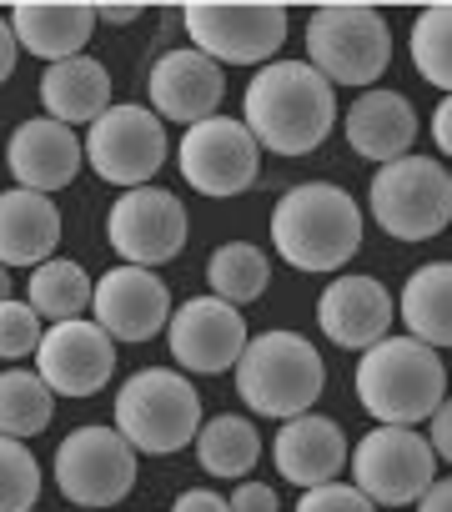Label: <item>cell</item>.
Returning a JSON list of instances; mask_svg holds the SVG:
<instances>
[{
  "label": "cell",
  "instance_id": "14",
  "mask_svg": "<svg viewBox=\"0 0 452 512\" xmlns=\"http://www.w3.org/2000/svg\"><path fill=\"white\" fill-rule=\"evenodd\" d=\"M247 317L242 307L221 302V297H191L171 312L166 322V347H171V362L181 372H196V377H216L226 367H237L242 352H247Z\"/></svg>",
  "mask_w": 452,
  "mask_h": 512
},
{
  "label": "cell",
  "instance_id": "17",
  "mask_svg": "<svg viewBox=\"0 0 452 512\" xmlns=\"http://www.w3.org/2000/svg\"><path fill=\"white\" fill-rule=\"evenodd\" d=\"M146 96L161 121L196 126V121L216 116V106L226 96V76L211 56H201L196 46H181V51L156 56V66L146 71Z\"/></svg>",
  "mask_w": 452,
  "mask_h": 512
},
{
  "label": "cell",
  "instance_id": "9",
  "mask_svg": "<svg viewBox=\"0 0 452 512\" xmlns=\"http://www.w3.org/2000/svg\"><path fill=\"white\" fill-rule=\"evenodd\" d=\"M86 166L111 181V186H146L161 166H166V126L151 106H136V101H121L111 106L101 121L86 126Z\"/></svg>",
  "mask_w": 452,
  "mask_h": 512
},
{
  "label": "cell",
  "instance_id": "41",
  "mask_svg": "<svg viewBox=\"0 0 452 512\" xmlns=\"http://www.w3.org/2000/svg\"><path fill=\"white\" fill-rule=\"evenodd\" d=\"M0 302H11V267H0Z\"/></svg>",
  "mask_w": 452,
  "mask_h": 512
},
{
  "label": "cell",
  "instance_id": "24",
  "mask_svg": "<svg viewBox=\"0 0 452 512\" xmlns=\"http://www.w3.org/2000/svg\"><path fill=\"white\" fill-rule=\"evenodd\" d=\"M41 106L61 126H91L111 111V71L96 56L56 61L41 76Z\"/></svg>",
  "mask_w": 452,
  "mask_h": 512
},
{
  "label": "cell",
  "instance_id": "29",
  "mask_svg": "<svg viewBox=\"0 0 452 512\" xmlns=\"http://www.w3.org/2000/svg\"><path fill=\"white\" fill-rule=\"evenodd\" d=\"M56 417V392L41 382V372H26V367H6L0 372V437H36L46 432Z\"/></svg>",
  "mask_w": 452,
  "mask_h": 512
},
{
  "label": "cell",
  "instance_id": "34",
  "mask_svg": "<svg viewBox=\"0 0 452 512\" xmlns=\"http://www.w3.org/2000/svg\"><path fill=\"white\" fill-rule=\"evenodd\" d=\"M226 507L232 512H282V502L267 482H237L232 497H226Z\"/></svg>",
  "mask_w": 452,
  "mask_h": 512
},
{
  "label": "cell",
  "instance_id": "16",
  "mask_svg": "<svg viewBox=\"0 0 452 512\" xmlns=\"http://www.w3.org/2000/svg\"><path fill=\"white\" fill-rule=\"evenodd\" d=\"M171 312L176 307L166 282L151 267H126V262L111 267L91 297V322L106 327L111 342H151L156 332H166Z\"/></svg>",
  "mask_w": 452,
  "mask_h": 512
},
{
  "label": "cell",
  "instance_id": "37",
  "mask_svg": "<svg viewBox=\"0 0 452 512\" xmlns=\"http://www.w3.org/2000/svg\"><path fill=\"white\" fill-rule=\"evenodd\" d=\"M417 512H452V477H432L427 492L412 502Z\"/></svg>",
  "mask_w": 452,
  "mask_h": 512
},
{
  "label": "cell",
  "instance_id": "30",
  "mask_svg": "<svg viewBox=\"0 0 452 512\" xmlns=\"http://www.w3.org/2000/svg\"><path fill=\"white\" fill-rule=\"evenodd\" d=\"M412 66L427 86L452 96V6H427L412 21Z\"/></svg>",
  "mask_w": 452,
  "mask_h": 512
},
{
  "label": "cell",
  "instance_id": "35",
  "mask_svg": "<svg viewBox=\"0 0 452 512\" xmlns=\"http://www.w3.org/2000/svg\"><path fill=\"white\" fill-rule=\"evenodd\" d=\"M427 442L442 462H452V397H442V407L427 417Z\"/></svg>",
  "mask_w": 452,
  "mask_h": 512
},
{
  "label": "cell",
  "instance_id": "26",
  "mask_svg": "<svg viewBox=\"0 0 452 512\" xmlns=\"http://www.w3.org/2000/svg\"><path fill=\"white\" fill-rule=\"evenodd\" d=\"M257 457H262V437H257L252 417L221 412V417L201 422V432H196V462H201V472L247 482V472L257 467Z\"/></svg>",
  "mask_w": 452,
  "mask_h": 512
},
{
  "label": "cell",
  "instance_id": "11",
  "mask_svg": "<svg viewBox=\"0 0 452 512\" xmlns=\"http://www.w3.org/2000/svg\"><path fill=\"white\" fill-rule=\"evenodd\" d=\"M352 487L377 507H407L437 477V452L417 427H372L352 447Z\"/></svg>",
  "mask_w": 452,
  "mask_h": 512
},
{
  "label": "cell",
  "instance_id": "20",
  "mask_svg": "<svg viewBox=\"0 0 452 512\" xmlns=\"http://www.w3.org/2000/svg\"><path fill=\"white\" fill-rule=\"evenodd\" d=\"M272 462L302 492L322 487V482H337V472L347 467V432L322 412H302V417L282 422V432L272 442Z\"/></svg>",
  "mask_w": 452,
  "mask_h": 512
},
{
  "label": "cell",
  "instance_id": "4",
  "mask_svg": "<svg viewBox=\"0 0 452 512\" xmlns=\"http://www.w3.org/2000/svg\"><path fill=\"white\" fill-rule=\"evenodd\" d=\"M322 387H327L322 352L302 332H262L247 342V352L237 362V397L257 417L292 422V417L312 412Z\"/></svg>",
  "mask_w": 452,
  "mask_h": 512
},
{
  "label": "cell",
  "instance_id": "39",
  "mask_svg": "<svg viewBox=\"0 0 452 512\" xmlns=\"http://www.w3.org/2000/svg\"><path fill=\"white\" fill-rule=\"evenodd\" d=\"M16 31H11V16H0V86H6V76L16 71Z\"/></svg>",
  "mask_w": 452,
  "mask_h": 512
},
{
  "label": "cell",
  "instance_id": "38",
  "mask_svg": "<svg viewBox=\"0 0 452 512\" xmlns=\"http://www.w3.org/2000/svg\"><path fill=\"white\" fill-rule=\"evenodd\" d=\"M432 141L442 156H452V96H442V106L432 111Z\"/></svg>",
  "mask_w": 452,
  "mask_h": 512
},
{
  "label": "cell",
  "instance_id": "1",
  "mask_svg": "<svg viewBox=\"0 0 452 512\" xmlns=\"http://www.w3.org/2000/svg\"><path fill=\"white\" fill-rule=\"evenodd\" d=\"M242 121L272 156H307L337 126V91L332 81L302 61H272L247 81Z\"/></svg>",
  "mask_w": 452,
  "mask_h": 512
},
{
  "label": "cell",
  "instance_id": "12",
  "mask_svg": "<svg viewBox=\"0 0 452 512\" xmlns=\"http://www.w3.org/2000/svg\"><path fill=\"white\" fill-rule=\"evenodd\" d=\"M176 166H181V176H186L191 191L226 201V196H242V191L257 181V171H262V146H257V136L247 131V121H237V116H211V121L186 126V136H181V146H176Z\"/></svg>",
  "mask_w": 452,
  "mask_h": 512
},
{
  "label": "cell",
  "instance_id": "13",
  "mask_svg": "<svg viewBox=\"0 0 452 512\" xmlns=\"http://www.w3.org/2000/svg\"><path fill=\"white\" fill-rule=\"evenodd\" d=\"M186 236H191V216H186L181 196H171L161 186H136V191L116 196V206L106 216V241L116 246L126 267L171 262V256H181Z\"/></svg>",
  "mask_w": 452,
  "mask_h": 512
},
{
  "label": "cell",
  "instance_id": "8",
  "mask_svg": "<svg viewBox=\"0 0 452 512\" xmlns=\"http://www.w3.org/2000/svg\"><path fill=\"white\" fill-rule=\"evenodd\" d=\"M181 26L201 56L216 66H272L287 46V11L282 6H242V0H191L181 6Z\"/></svg>",
  "mask_w": 452,
  "mask_h": 512
},
{
  "label": "cell",
  "instance_id": "33",
  "mask_svg": "<svg viewBox=\"0 0 452 512\" xmlns=\"http://www.w3.org/2000/svg\"><path fill=\"white\" fill-rule=\"evenodd\" d=\"M297 512H377V502L367 492H357L352 482H322V487H307Z\"/></svg>",
  "mask_w": 452,
  "mask_h": 512
},
{
  "label": "cell",
  "instance_id": "3",
  "mask_svg": "<svg viewBox=\"0 0 452 512\" xmlns=\"http://www.w3.org/2000/svg\"><path fill=\"white\" fill-rule=\"evenodd\" d=\"M352 382L377 427H417L447 397V367L417 337H382L377 347H367Z\"/></svg>",
  "mask_w": 452,
  "mask_h": 512
},
{
  "label": "cell",
  "instance_id": "22",
  "mask_svg": "<svg viewBox=\"0 0 452 512\" xmlns=\"http://www.w3.org/2000/svg\"><path fill=\"white\" fill-rule=\"evenodd\" d=\"M61 241V211L41 191H0V267H41Z\"/></svg>",
  "mask_w": 452,
  "mask_h": 512
},
{
  "label": "cell",
  "instance_id": "31",
  "mask_svg": "<svg viewBox=\"0 0 452 512\" xmlns=\"http://www.w3.org/2000/svg\"><path fill=\"white\" fill-rule=\"evenodd\" d=\"M41 497V462L26 442L0 437V512H31Z\"/></svg>",
  "mask_w": 452,
  "mask_h": 512
},
{
  "label": "cell",
  "instance_id": "10",
  "mask_svg": "<svg viewBox=\"0 0 452 512\" xmlns=\"http://www.w3.org/2000/svg\"><path fill=\"white\" fill-rule=\"evenodd\" d=\"M56 487L76 507H116L136 487V447L106 422L76 427L56 447Z\"/></svg>",
  "mask_w": 452,
  "mask_h": 512
},
{
  "label": "cell",
  "instance_id": "23",
  "mask_svg": "<svg viewBox=\"0 0 452 512\" xmlns=\"http://www.w3.org/2000/svg\"><path fill=\"white\" fill-rule=\"evenodd\" d=\"M417 141V111L402 91H362L347 106V146L377 166L407 156V146Z\"/></svg>",
  "mask_w": 452,
  "mask_h": 512
},
{
  "label": "cell",
  "instance_id": "40",
  "mask_svg": "<svg viewBox=\"0 0 452 512\" xmlns=\"http://www.w3.org/2000/svg\"><path fill=\"white\" fill-rule=\"evenodd\" d=\"M141 16V6H96V21H106V26H131Z\"/></svg>",
  "mask_w": 452,
  "mask_h": 512
},
{
  "label": "cell",
  "instance_id": "28",
  "mask_svg": "<svg viewBox=\"0 0 452 512\" xmlns=\"http://www.w3.org/2000/svg\"><path fill=\"white\" fill-rule=\"evenodd\" d=\"M96 297V282L86 277L81 262H71V256H51V262H41L26 282V302L36 307V317L46 322H71L91 307Z\"/></svg>",
  "mask_w": 452,
  "mask_h": 512
},
{
  "label": "cell",
  "instance_id": "19",
  "mask_svg": "<svg viewBox=\"0 0 452 512\" xmlns=\"http://www.w3.org/2000/svg\"><path fill=\"white\" fill-rule=\"evenodd\" d=\"M6 166H11L16 186L46 196V191H61V186L76 181V171L86 166V151H81V141H76L71 126H61L51 116H31V121H21L11 131Z\"/></svg>",
  "mask_w": 452,
  "mask_h": 512
},
{
  "label": "cell",
  "instance_id": "25",
  "mask_svg": "<svg viewBox=\"0 0 452 512\" xmlns=\"http://www.w3.org/2000/svg\"><path fill=\"white\" fill-rule=\"evenodd\" d=\"M397 317L407 322V337L437 347H452V262H427L407 277L397 297Z\"/></svg>",
  "mask_w": 452,
  "mask_h": 512
},
{
  "label": "cell",
  "instance_id": "18",
  "mask_svg": "<svg viewBox=\"0 0 452 512\" xmlns=\"http://www.w3.org/2000/svg\"><path fill=\"white\" fill-rule=\"evenodd\" d=\"M397 317V302L387 297V287L377 277H332L327 292L317 297V327L327 332V342L347 347V352H367L387 337Z\"/></svg>",
  "mask_w": 452,
  "mask_h": 512
},
{
  "label": "cell",
  "instance_id": "5",
  "mask_svg": "<svg viewBox=\"0 0 452 512\" xmlns=\"http://www.w3.org/2000/svg\"><path fill=\"white\" fill-rule=\"evenodd\" d=\"M136 452L171 457L201 432V392L176 367H141L116 392V422H111Z\"/></svg>",
  "mask_w": 452,
  "mask_h": 512
},
{
  "label": "cell",
  "instance_id": "15",
  "mask_svg": "<svg viewBox=\"0 0 452 512\" xmlns=\"http://www.w3.org/2000/svg\"><path fill=\"white\" fill-rule=\"evenodd\" d=\"M36 372L56 397H96L116 372V342L91 317L51 322L36 347Z\"/></svg>",
  "mask_w": 452,
  "mask_h": 512
},
{
  "label": "cell",
  "instance_id": "27",
  "mask_svg": "<svg viewBox=\"0 0 452 512\" xmlns=\"http://www.w3.org/2000/svg\"><path fill=\"white\" fill-rule=\"evenodd\" d=\"M267 282H272V262L267 251L252 246V241H226L206 256V287L211 297L232 302V307H247L257 297H267Z\"/></svg>",
  "mask_w": 452,
  "mask_h": 512
},
{
  "label": "cell",
  "instance_id": "21",
  "mask_svg": "<svg viewBox=\"0 0 452 512\" xmlns=\"http://www.w3.org/2000/svg\"><path fill=\"white\" fill-rule=\"evenodd\" d=\"M11 31L21 51L56 66V61L86 56V41L96 36V6H81V0H26V6L11 11Z\"/></svg>",
  "mask_w": 452,
  "mask_h": 512
},
{
  "label": "cell",
  "instance_id": "7",
  "mask_svg": "<svg viewBox=\"0 0 452 512\" xmlns=\"http://www.w3.org/2000/svg\"><path fill=\"white\" fill-rule=\"evenodd\" d=\"M392 61V36L382 11L372 6H317L307 16V66H317L332 91L337 86H362L372 91L377 76H387Z\"/></svg>",
  "mask_w": 452,
  "mask_h": 512
},
{
  "label": "cell",
  "instance_id": "6",
  "mask_svg": "<svg viewBox=\"0 0 452 512\" xmlns=\"http://www.w3.org/2000/svg\"><path fill=\"white\" fill-rule=\"evenodd\" d=\"M367 206L372 221L397 241L442 236L452 221V171L437 156H397L372 171Z\"/></svg>",
  "mask_w": 452,
  "mask_h": 512
},
{
  "label": "cell",
  "instance_id": "32",
  "mask_svg": "<svg viewBox=\"0 0 452 512\" xmlns=\"http://www.w3.org/2000/svg\"><path fill=\"white\" fill-rule=\"evenodd\" d=\"M41 337H46V327H41L31 302H16V297L0 302V357L21 362V357H31L41 347Z\"/></svg>",
  "mask_w": 452,
  "mask_h": 512
},
{
  "label": "cell",
  "instance_id": "36",
  "mask_svg": "<svg viewBox=\"0 0 452 512\" xmlns=\"http://www.w3.org/2000/svg\"><path fill=\"white\" fill-rule=\"evenodd\" d=\"M171 512H232V507H226V497L211 492V487H186V492H176Z\"/></svg>",
  "mask_w": 452,
  "mask_h": 512
},
{
  "label": "cell",
  "instance_id": "2",
  "mask_svg": "<svg viewBox=\"0 0 452 512\" xmlns=\"http://www.w3.org/2000/svg\"><path fill=\"white\" fill-rule=\"evenodd\" d=\"M272 246L297 272H342L362 246V206L332 181H302L272 211Z\"/></svg>",
  "mask_w": 452,
  "mask_h": 512
}]
</instances>
